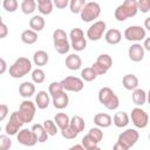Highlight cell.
Segmentation results:
<instances>
[{
  "label": "cell",
  "instance_id": "3",
  "mask_svg": "<svg viewBox=\"0 0 150 150\" xmlns=\"http://www.w3.org/2000/svg\"><path fill=\"white\" fill-rule=\"evenodd\" d=\"M98 101L103 104L108 110H116L120 107L118 96L114 93V90L109 87H102L98 90Z\"/></svg>",
  "mask_w": 150,
  "mask_h": 150
},
{
  "label": "cell",
  "instance_id": "14",
  "mask_svg": "<svg viewBox=\"0 0 150 150\" xmlns=\"http://www.w3.org/2000/svg\"><path fill=\"white\" fill-rule=\"evenodd\" d=\"M145 50L141 43H132L128 49V56L132 62H141L144 59Z\"/></svg>",
  "mask_w": 150,
  "mask_h": 150
},
{
  "label": "cell",
  "instance_id": "57",
  "mask_svg": "<svg viewBox=\"0 0 150 150\" xmlns=\"http://www.w3.org/2000/svg\"><path fill=\"white\" fill-rule=\"evenodd\" d=\"M0 131H1V127H0Z\"/></svg>",
  "mask_w": 150,
  "mask_h": 150
},
{
  "label": "cell",
  "instance_id": "23",
  "mask_svg": "<svg viewBox=\"0 0 150 150\" xmlns=\"http://www.w3.org/2000/svg\"><path fill=\"white\" fill-rule=\"evenodd\" d=\"M129 122H130V118H129V115L125 111L115 112V115L112 117V123L117 128H125L129 124Z\"/></svg>",
  "mask_w": 150,
  "mask_h": 150
},
{
  "label": "cell",
  "instance_id": "54",
  "mask_svg": "<svg viewBox=\"0 0 150 150\" xmlns=\"http://www.w3.org/2000/svg\"><path fill=\"white\" fill-rule=\"evenodd\" d=\"M68 150H84V148H83L81 144H75V145L70 146Z\"/></svg>",
  "mask_w": 150,
  "mask_h": 150
},
{
  "label": "cell",
  "instance_id": "1",
  "mask_svg": "<svg viewBox=\"0 0 150 150\" xmlns=\"http://www.w3.org/2000/svg\"><path fill=\"white\" fill-rule=\"evenodd\" d=\"M137 1L136 0H125L118 5L115 9V19L120 22L125 21L128 18H132L137 14Z\"/></svg>",
  "mask_w": 150,
  "mask_h": 150
},
{
  "label": "cell",
  "instance_id": "11",
  "mask_svg": "<svg viewBox=\"0 0 150 150\" xmlns=\"http://www.w3.org/2000/svg\"><path fill=\"white\" fill-rule=\"evenodd\" d=\"M60 83L64 91L79 93L84 87V82L81 80V77H76V76H67L62 81H60Z\"/></svg>",
  "mask_w": 150,
  "mask_h": 150
},
{
  "label": "cell",
  "instance_id": "43",
  "mask_svg": "<svg viewBox=\"0 0 150 150\" xmlns=\"http://www.w3.org/2000/svg\"><path fill=\"white\" fill-rule=\"evenodd\" d=\"M69 38H70L71 42L73 41H77V40H81V39L84 38V33H83V30L81 28H73L70 30V33H69Z\"/></svg>",
  "mask_w": 150,
  "mask_h": 150
},
{
  "label": "cell",
  "instance_id": "26",
  "mask_svg": "<svg viewBox=\"0 0 150 150\" xmlns=\"http://www.w3.org/2000/svg\"><path fill=\"white\" fill-rule=\"evenodd\" d=\"M49 61V56L47 54V52L40 49V50H36L34 54H33V62L35 66L38 67H42V66H46Z\"/></svg>",
  "mask_w": 150,
  "mask_h": 150
},
{
  "label": "cell",
  "instance_id": "18",
  "mask_svg": "<svg viewBox=\"0 0 150 150\" xmlns=\"http://www.w3.org/2000/svg\"><path fill=\"white\" fill-rule=\"evenodd\" d=\"M94 123L97 128H109L112 124V118L107 112H98L94 116Z\"/></svg>",
  "mask_w": 150,
  "mask_h": 150
},
{
  "label": "cell",
  "instance_id": "33",
  "mask_svg": "<svg viewBox=\"0 0 150 150\" xmlns=\"http://www.w3.org/2000/svg\"><path fill=\"white\" fill-rule=\"evenodd\" d=\"M42 127L45 128V130L48 134V136H55L59 132V128L56 127V124H55V122L53 120H46V121H43Z\"/></svg>",
  "mask_w": 150,
  "mask_h": 150
},
{
  "label": "cell",
  "instance_id": "37",
  "mask_svg": "<svg viewBox=\"0 0 150 150\" xmlns=\"http://www.w3.org/2000/svg\"><path fill=\"white\" fill-rule=\"evenodd\" d=\"M62 91H64V90H63V88H62L61 83H60V82H57V81L52 82V83L49 84V87H48V94H49L52 97H54V96H56V95L61 94Z\"/></svg>",
  "mask_w": 150,
  "mask_h": 150
},
{
  "label": "cell",
  "instance_id": "29",
  "mask_svg": "<svg viewBox=\"0 0 150 150\" xmlns=\"http://www.w3.org/2000/svg\"><path fill=\"white\" fill-rule=\"evenodd\" d=\"M36 6H38V11L42 15H49L53 12V1L52 0H38Z\"/></svg>",
  "mask_w": 150,
  "mask_h": 150
},
{
  "label": "cell",
  "instance_id": "7",
  "mask_svg": "<svg viewBox=\"0 0 150 150\" xmlns=\"http://www.w3.org/2000/svg\"><path fill=\"white\" fill-rule=\"evenodd\" d=\"M35 111H36L35 103L29 101V100H25L20 103L18 114H19V116L23 123H29L33 121V118L35 116Z\"/></svg>",
  "mask_w": 150,
  "mask_h": 150
},
{
  "label": "cell",
  "instance_id": "34",
  "mask_svg": "<svg viewBox=\"0 0 150 150\" xmlns=\"http://www.w3.org/2000/svg\"><path fill=\"white\" fill-rule=\"evenodd\" d=\"M97 77V75L95 74V71L93 70L91 67H86L81 70V80L84 82H91Z\"/></svg>",
  "mask_w": 150,
  "mask_h": 150
},
{
  "label": "cell",
  "instance_id": "47",
  "mask_svg": "<svg viewBox=\"0 0 150 150\" xmlns=\"http://www.w3.org/2000/svg\"><path fill=\"white\" fill-rule=\"evenodd\" d=\"M8 112H9L8 105L7 104H0V122L4 121L8 116Z\"/></svg>",
  "mask_w": 150,
  "mask_h": 150
},
{
  "label": "cell",
  "instance_id": "46",
  "mask_svg": "<svg viewBox=\"0 0 150 150\" xmlns=\"http://www.w3.org/2000/svg\"><path fill=\"white\" fill-rule=\"evenodd\" d=\"M91 68H93V70L95 71V74L98 76V75H104V74H107V69L104 68V67H102L101 64H98V63H96V62H94L93 64H91Z\"/></svg>",
  "mask_w": 150,
  "mask_h": 150
},
{
  "label": "cell",
  "instance_id": "16",
  "mask_svg": "<svg viewBox=\"0 0 150 150\" xmlns=\"http://www.w3.org/2000/svg\"><path fill=\"white\" fill-rule=\"evenodd\" d=\"M104 40L109 45H117L122 40V33L117 28H110L104 33Z\"/></svg>",
  "mask_w": 150,
  "mask_h": 150
},
{
  "label": "cell",
  "instance_id": "36",
  "mask_svg": "<svg viewBox=\"0 0 150 150\" xmlns=\"http://www.w3.org/2000/svg\"><path fill=\"white\" fill-rule=\"evenodd\" d=\"M86 2L87 1H84V0H70L68 6H69V9H70L71 13L80 14L82 8H83V6L86 5Z\"/></svg>",
  "mask_w": 150,
  "mask_h": 150
},
{
  "label": "cell",
  "instance_id": "49",
  "mask_svg": "<svg viewBox=\"0 0 150 150\" xmlns=\"http://www.w3.org/2000/svg\"><path fill=\"white\" fill-rule=\"evenodd\" d=\"M8 35V27L6 23H0V39H5Z\"/></svg>",
  "mask_w": 150,
  "mask_h": 150
},
{
  "label": "cell",
  "instance_id": "39",
  "mask_svg": "<svg viewBox=\"0 0 150 150\" xmlns=\"http://www.w3.org/2000/svg\"><path fill=\"white\" fill-rule=\"evenodd\" d=\"M2 7L6 12L14 13L19 7V2L16 0H4L2 1Z\"/></svg>",
  "mask_w": 150,
  "mask_h": 150
},
{
  "label": "cell",
  "instance_id": "2",
  "mask_svg": "<svg viewBox=\"0 0 150 150\" xmlns=\"http://www.w3.org/2000/svg\"><path fill=\"white\" fill-rule=\"evenodd\" d=\"M30 70H32V61L28 57L21 56L13 62V64L9 67L8 73L9 76H12L13 79H21L26 76Z\"/></svg>",
  "mask_w": 150,
  "mask_h": 150
},
{
  "label": "cell",
  "instance_id": "6",
  "mask_svg": "<svg viewBox=\"0 0 150 150\" xmlns=\"http://www.w3.org/2000/svg\"><path fill=\"white\" fill-rule=\"evenodd\" d=\"M123 36L125 38V40L138 43L139 41H143L146 38V30L142 27V26H137V25H132L129 26L124 29Z\"/></svg>",
  "mask_w": 150,
  "mask_h": 150
},
{
  "label": "cell",
  "instance_id": "44",
  "mask_svg": "<svg viewBox=\"0 0 150 150\" xmlns=\"http://www.w3.org/2000/svg\"><path fill=\"white\" fill-rule=\"evenodd\" d=\"M61 135H62V137L63 138H67V139H74V138H76L77 137V132L76 131H74L69 125L66 128V129H63V130H61Z\"/></svg>",
  "mask_w": 150,
  "mask_h": 150
},
{
  "label": "cell",
  "instance_id": "40",
  "mask_svg": "<svg viewBox=\"0 0 150 150\" xmlns=\"http://www.w3.org/2000/svg\"><path fill=\"white\" fill-rule=\"evenodd\" d=\"M87 135H89L96 143H100L102 141V138H103V131L101 130V128H97V127L96 128H91Z\"/></svg>",
  "mask_w": 150,
  "mask_h": 150
},
{
  "label": "cell",
  "instance_id": "10",
  "mask_svg": "<svg viewBox=\"0 0 150 150\" xmlns=\"http://www.w3.org/2000/svg\"><path fill=\"white\" fill-rule=\"evenodd\" d=\"M107 30V23L102 20L95 21L87 30V38L90 41H98Z\"/></svg>",
  "mask_w": 150,
  "mask_h": 150
},
{
  "label": "cell",
  "instance_id": "50",
  "mask_svg": "<svg viewBox=\"0 0 150 150\" xmlns=\"http://www.w3.org/2000/svg\"><path fill=\"white\" fill-rule=\"evenodd\" d=\"M6 70H7V63L2 57H0V75L6 73Z\"/></svg>",
  "mask_w": 150,
  "mask_h": 150
},
{
  "label": "cell",
  "instance_id": "25",
  "mask_svg": "<svg viewBox=\"0 0 150 150\" xmlns=\"http://www.w3.org/2000/svg\"><path fill=\"white\" fill-rule=\"evenodd\" d=\"M33 132H34V135H35V137H36V141H38V143H45L47 139H48V134L46 132V130H45V128L42 127V124H39V123H36V124H33V127H32V129H30Z\"/></svg>",
  "mask_w": 150,
  "mask_h": 150
},
{
  "label": "cell",
  "instance_id": "58",
  "mask_svg": "<svg viewBox=\"0 0 150 150\" xmlns=\"http://www.w3.org/2000/svg\"><path fill=\"white\" fill-rule=\"evenodd\" d=\"M0 4H1V2H0Z\"/></svg>",
  "mask_w": 150,
  "mask_h": 150
},
{
  "label": "cell",
  "instance_id": "53",
  "mask_svg": "<svg viewBox=\"0 0 150 150\" xmlns=\"http://www.w3.org/2000/svg\"><path fill=\"white\" fill-rule=\"evenodd\" d=\"M145 30H150V18H146L145 21H144V27H143Z\"/></svg>",
  "mask_w": 150,
  "mask_h": 150
},
{
  "label": "cell",
  "instance_id": "45",
  "mask_svg": "<svg viewBox=\"0 0 150 150\" xmlns=\"http://www.w3.org/2000/svg\"><path fill=\"white\" fill-rule=\"evenodd\" d=\"M137 9L141 13H149L150 11V1L149 0H139L137 1Z\"/></svg>",
  "mask_w": 150,
  "mask_h": 150
},
{
  "label": "cell",
  "instance_id": "28",
  "mask_svg": "<svg viewBox=\"0 0 150 150\" xmlns=\"http://www.w3.org/2000/svg\"><path fill=\"white\" fill-rule=\"evenodd\" d=\"M69 127H70L74 131H76L77 134H80L81 131H83V130H84L86 122H84V120H83L80 115H74V116L70 118Z\"/></svg>",
  "mask_w": 150,
  "mask_h": 150
},
{
  "label": "cell",
  "instance_id": "15",
  "mask_svg": "<svg viewBox=\"0 0 150 150\" xmlns=\"http://www.w3.org/2000/svg\"><path fill=\"white\" fill-rule=\"evenodd\" d=\"M50 104V97L49 94L46 90H40L38 91L36 96H35V107H38L39 109L43 110L47 109Z\"/></svg>",
  "mask_w": 150,
  "mask_h": 150
},
{
  "label": "cell",
  "instance_id": "9",
  "mask_svg": "<svg viewBox=\"0 0 150 150\" xmlns=\"http://www.w3.org/2000/svg\"><path fill=\"white\" fill-rule=\"evenodd\" d=\"M139 138V132L136 130V129H132V128H129L124 131H122L120 135H118V138H117V142L122 143L123 145H125L128 149L132 148L137 141Z\"/></svg>",
  "mask_w": 150,
  "mask_h": 150
},
{
  "label": "cell",
  "instance_id": "13",
  "mask_svg": "<svg viewBox=\"0 0 150 150\" xmlns=\"http://www.w3.org/2000/svg\"><path fill=\"white\" fill-rule=\"evenodd\" d=\"M16 139L21 145H25V146H34L38 143L34 132L30 129H26V128L21 129L16 134Z\"/></svg>",
  "mask_w": 150,
  "mask_h": 150
},
{
  "label": "cell",
  "instance_id": "48",
  "mask_svg": "<svg viewBox=\"0 0 150 150\" xmlns=\"http://www.w3.org/2000/svg\"><path fill=\"white\" fill-rule=\"evenodd\" d=\"M68 5H69V1H68V0H54V1H53V6H55V7L59 8V9H63V8H66Z\"/></svg>",
  "mask_w": 150,
  "mask_h": 150
},
{
  "label": "cell",
  "instance_id": "38",
  "mask_svg": "<svg viewBox=\"0 0 150 150\" xmlns=\"http://www.w3.org/2000/svg\"><path fill=\"white\" fill-rule=\"evenodd\" d=\"M98 143H96L89 135H86L83 138H82V142H81V145L84 148V150H93L97 146Z\"/></svg>",
  "mask_w": 150,
  "mask_h": 150
},
{
  "label": "cell",
  "instance_id": "5",
  "mask_svg": "<svg viewBox=\"0 0 150 150\" xmlns=\"http://www.w3.org/2000/svg\"><path fill=\"white\" fill-rule=\"evenodd\" d=\"M100 14H101V6L97 2L89 1V2H86V5L83 6L80 13V16L83 22H91L96 20L100 16Z\"/></svg>",
  "mask_w": 150,
  "mask_h": 150
},
{
  "label": "cell",
  "instance_id": "22",
  "mask_svg": "<svg viewBox=\"0 0 150 150\" xmlns=\"http://www.w3.org/2000/svg\"><path fill=\"white\" fill-rule=\"evenodd\" d=\"M131 98H132V102L134 104H136L137 107H142L145 104L146 102V91L144 89H141V88H136L135 90H132V94H131Z\"/></svg>",
  "mask_w": 150,
  "mask_h": 150
},
{
  "label": "cell",
  "instance_id": "52",
  "mask_svg": "<svg viewBox=\"0 0 150 150\" xmlns=\"http://www.w3.org/2000/svg\"><path fill=\"white\" fill-rule=\"evenodd\" d=\"M142 47H143L144 50L150 52V39H149V38H145V39H144V43L142 45Z\"/></svg>",
  "mask_w": 150,
  "mask_h": 150
},
{
  "label": "cell",
  "instance_id": "21",
  "mask_svg": "<svg viewBox=\"0 0 150 150\" xmlns=\"http://www.w3.org/2000/svg\"><path fill=\"white\" fill-rule=\"evenodd\" d=\"M122 84L127 90H135L138 88V77L135 74H125L122 79Z\"/></svg>",
  "mask_w": 150,
  "mask_h": 150
},
{
  "label": "cell",
  "instance_id": "56",
  "mask_svg": "<svg viewBox=\"0 0 150 150\" xmlns=\"http://www.w3.org/2000/svg\"><path fill=\"white\" fill-rule=\"evenodd\" d=\"M0 23H2V16L0 15Z\"/></svg>",
  "mask_w": 150,
  "mask_h": 150
},
{
  "label": "cell",
  "instance_id": "12",
  "mask_svg": "<svg viewBox=\"0 0 150 150\" xmlns=\"http://www.w3.org/2000/svg\"><path fill=\"white\" fill-rule=\"evenodd\" d=\"M25 123L22 122V120L20 118L18 111H14L9 116V121L7 122L6 127H5V131H6V135L8 136H14L16 135L21 129H22V125Z\"/></svg>",
  "mask_w": 150,
  "mask_h": 150
},
{
  "label": "cell",
  "instance_id": "42",
  "mask_svg": "<svg viewBox=\"0 0 150 150\" xmlns=\"http://www.w3.org/2000/svg\"><path fill=\"white\" fill-rule=\"evenodd\" d=\"M12 146V139L8 135H0V150H9Z\"/></svg>",
  "mask_w": 150,
  "mask_h": 150
},
{
  "label": "cell",
  "instance_id": "4",
  "mask_svg": "<svg viewBox=\"0 0 150 150\" xmlns=\"http://www.w3.org/2000/svg\"><path fill=\"white\" fill-rule=\"evenodd\" d=\"M53 43H54V48L59 54H67L70 49V43L68 41V35L67 33L61 29V28H56L53 32Z\"/></svg>",
  "mask_w": 150,
  "mask_h": 150
},
{
  "label": "cell",
  "instance_id": "8",
  "mask_svg": "<svg viewBox=\"0 0 150 150\" xmlns=\"http://www.w3.org/2000/svg\"><path fill=\"white\" fill-rule=\"evenodd\" d=\"M129 118L131 120L132 124L138 128V129H144L148 127V123H149V115L148 112L139 108V107H135L132 110H131V114L129 116Z\"/></svg>",
  "mask_w": 150,
  "mask_h": 150
},
{
  "label": "cell",
  "instance_id": "51",
  "mask_svg": "<svg viewBox=\"0 0 150 150\" xmlns=\"http://www.w3.org/2000/svg\"><path fill=\"white\" fill-rule=\"evenodd\" d=\"M112 150H129L125 145H123L122 143H120V142H116L115 144H114V146H112Z\"/></svg>",
  "mask_w": 150,
  "mask_h": 150
},
{
  "label": "cell",
  "instance_id": "35",
  "mask_svg": "<svg viewBox=\"0 0 150 150\" xmlns=\"http://www.w3.org/2000/svg\"><path fill=\"white\" fill-rule=\"evenodd\" d=\"M32 81L33 83H36V84H41L45 82L46 80V73L41 69V68H36L32 71Z\"/></svg>",
  "mask_w": 150,
  "mask_h": 150
},
{
  "label": "cell",
  "instance_id": "31",
  "mask_svg": "<svg viewBox=\"0 0 150 150\" xmlns=\"http://www.w3.org/2000/svg\"><path fill=\"white\" fill-rule=\"evenodd\" d=\"M20 7H21V11L23 14H26V15L33 14L36 9V1L35 0H22Z\"/></svg>",
  "mask_w": 150,
  "mask_h": 150
},
{
  "label": "cell",
  "instance_id": "27",
  "mask_svg": "<svg viewBox=\"0 0 150 150\" xmlns=\"http://www.w3.org/2000/svg\"><path fill=\"white\" fill-rule=\"evenodd\" d=\"M56 124V127L60 129V130H63L66 129L68 125H69V122H70V117L66 114V112H57L55 116H54V120H53Z\"/></svg>",
  "mask_w": 150,
  "mask_h": 150
},
{
  "label": "cell",
  "instance_id": "19",
  "mask_svg": "<svg viewBox=\"0 0 150 150\" xmlns=\"http://www.w3.org/2000/svg\"><path fill=\"white\" fill-rule=\"evenodd\" d=\"M35 94V84L29 81H25L19 86V95L23 98H29Z\"/></svg>",
  "mask_w": 150,
  "mask_h": 150
},
{
  "label": "cell",
  "instance_id": "20",
  "mask_svg": "<svg viewBox=\"0 0 150 150\" xmlns=\"http://www.w3.org/2000/svg\"><path fill=\"white\" fill-rule=\"evenodd\" d=\"M64 63H66V67L69 70H79L81 68V66H82V59L77 54L73 53V54H69L66 57Z\"/></svg>",
  "mask_w": 150,
  "mask_h": 150
},
{
  "label": "cell",
  "instance_id": "55",
  "mask_svg": "<svg viewBox=\"0 0 150 150\" xmlns=\"http://www.w3.org/2000/svg\"><path fill=\"white\" fill-rule=\"evenodd\" d=\"M93 150H101V148H98V146H96L95 149H93Z\"/></svg>",
  "mask_w": 150,
  "mask_h": 150
},
{
  "label": "cell",
  "instance_id": "41",
  "mask_svg": "<svg viewBox=\"0 0 150 150\" xmlns=\"http://www.w3.org/2000/svg\"><path fill=\"white\" fill-rule=\"evenodd\" d=\"M86 47H87V39L86 38L70 42V48H73L75 52H82L86 49Z\"/></svg>",
  "mask_w": 150,
  "mask_h": 150
},
{
  "label": "cell",
  "instance_id": "17",
  "mask_svg": "<svg viewBox=\"0 0 150 150\" xmlns=\"http://www.w3.org/2000/svg\"><path fill=\"white\" fill-rule=\"evenodd\" d=\"M52 103H53L55 109L62 110V109L68 107V104H69V96H68V94H66V91H62L61 94L52 97Z\"/></svg>",
  "mask_w": 150,
  "mask_h": 150
},
{
  "label": "cell",
  "instance_id": "32",
  "mask_svg": "<svg viewBox=\"0 0 150 150\" xmlns=\"http://www.w3.org/2000/svg\"><path fill=\"white\" fill-rule=\"evenodd\" d=\"M95 62L101 64L102 67H104L107 70H109L111 68V66H112V59H111V56L109 54H101V55H98Z\"/></svg>",
  "mask_w": 150,
  "mask_h": 150
},
{
  "label": "cell",
  "instance_id": "30",
  "mask_svg": "<svg viewBox=\"0 0 150 150\" xmlns=\"http://www.w3.org/2000/svg\"><path fill=\"white\" fill-rule=\"evenodd\" d=\"M21 41L26 45H34L38 41V33L32 29H26L20 35Z\"/></svg>",
  "mask_w": 150,
  "mask_h": 150
},
{
  "label": "cell",
  "instance_id": "24",
  "mask_svg": "<svg viewBox=\"0 0 150 150\" xmlns=\"http://www.w3.org/2000/svg\"><path fill=\"white\" fill-rule=\"evenodd\" d=\"M46 26V21L42 15H33L29 19V29L34 32H41Z\"/></svg>",
  "mask_w": 150,
  "mask_h": 150
}]
</instances>
